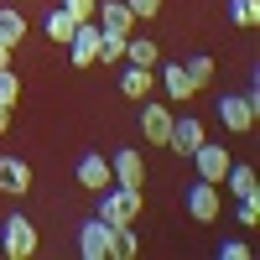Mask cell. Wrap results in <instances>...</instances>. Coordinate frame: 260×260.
I'll list each match as a JSON object with an SVG mask.
<instances>
[{
	"label": "cell",
	"instance_id": "cell-1",
	"mask_svg": "<svg viewBox=\"0 0 260 260\" xmlns=\"http://www.w3.org/2000/svg\"><path fill=\"white\" fill-rule=\"evenodd\" d=\"M141 203H146V187H120V182H110V187L99 192V219H104V224H136Z\"/></svg>",
	"mask_w": 260,
	"mask_h": 260
},
{
	"label": "cell",
	"instance_id": "cell-2",
	"mask_svg": "<svg viewBox=\"0 0 260 260\" xmlns=\"http://www.w3.org/2000/svg\"><path fill=\"white\" fill-rule=\"evenodd\" d=\"M0 250H6V260H31L37 255V224L26 219V213H11L6 229H0Z\"/></svg>",
	"mask_w": 260,
	"mask_h": 260
},
{
	"label": "cell",
	"instance_id": "cell-3",
	"mask_svg": "<svg viewBox=\"0 0 260 260\" xmlns=\"http://www.w3.org/2000/svg\"><path fill=\"white\" fill-rule=\"evenodd\" d=\"M255 110H260V94H224L219 99V120L229 125V130H250L255 125Z\"/></svg>",
	"mask_w": 260,
	"mask_h": 260
},
{
	"label": "cell",
	"instance_id": "cell-4",
	"mask_svg": "<svg viewBox=\"0 0 260 260\" xmlns=\"http://www.w3.org/2000/svg\"><path fill=\"white\" fill-rule=\"evenodd\" d=\"M99 26H94V21H78V26H73V37H68V57H73V68H94V62H99Z\"/></svg>",
	"mask_w": 260,
	"mask_h": 260
},
{
	"label": "cell",
	"instance_id": "cell-5",
	"mask_svg": "<svg viewBox=\"0 0 260 260\" xmlns=\"http://www.w3.org/2000/svg\"><path fill=\"white\" fill-rule=\"evenodd\" d=\"M110 172H115V182H120V187H146V156H141L136 146L115 151V156H110Z\"/></svg>",
	"mask_w": 260,
	"mask_h": 260
},
{
	"label": "cell",
	"instance_id": "cell-6",
	"mask_svg": "<svg viewBox=\"0 0 260 260\" xmlns=\"http://www.w3.org/2000/svg\"><path fill=\"white\" fill-rule=\"evenodd\" d=\"M187 213H192V219H198V224H213V219H219V182H192L187 187Z\"/></svg>",
	"mask_w": 260,
	"mask_h": 260
},
{
	"label": "cell",
	"instance_id": "cell-7",
	"mask_svg": "<svg viewBox=\"0 0 260 260\" xmlns=\"http://www.w3.org/2000/svg\"><path fill=\"white\" fill-rule=\"evenodd\" d=\"M78 255L83 260H110V224H104V219L78 224Z\"/></svg>",
	"mask_w": 260,
	"mask_h": 260
},
{
	"label": "cell",
	"instance_id": "cell-8",
	"mask_svg": "<svg viewBox=\"0 0 260 260\" xmlns=\"http://www.w3.org/2000/svg\"><path fill=\"white\" fill-rule=\"evenodd\" d=\"M94 26H99V31H110V37H130L136 16H130L125 0H110V6H94Z\"/></svg>",
	"mask_w": 260,
	"mask_h": 260
},
{
	"label": "cell",
	"instance_id": "cell-9",
	"mask_svg": "<svg viewBox=\"0 0 260 260\" xmlns=\"http://www.w3.org/2000/svg\"><path fill=\"white\" fill-rule=\"evenodd\" d=\"M146 110H141V130H146V141L151 146H167L172 141V110L167 104H151V99H141Z\"/></svg>",
	"mask_w": 260,
	"mask_h": 260
},
{
	"label": "cell",
	"instance_id": "cell-10",
	"mask_svg": "<svg viewBox=\"0 0 260 260\" xmlns=\"http://www.w3.org/2000/svg\"><path fill=\"white\" fill-rule=\"evenodd\" d=\"M0 192H11V198H26L31 192V167L21 156H0Z\"/></svg>",
	"mask_w": 260,
	"mask_h": 260
},
{
	"label": "cell",
	"instance_id": "cell-11",
	"mask_svg": "<svg viewBox=\"0 0 260 260\" xmlns=\"http://www.w3.org/2000/svg\"><path fill=\"white\" fill-rule=\"evenodd\" d=\"M192 167H198V177H203V182H224V172H229V151L203 141L198 151H192Z\"/></svg>",
	"mask_w": 260,
	"mask_h": 260
},
{
	"label": "cell",
	"instance_id": "cell-12",
	"mask_svg": "<svg viewBox=\"0 0 260 260\" xmlns=\"http://www.w3.org/2000/svg\"><path fill=\"white\" fill-rule=\"evenodd\" d=\"M203 141H208V136H203V120H198V115H182V120H172V141H167L172 151L192 156V151H198Z\"/></svg>",
	"mask_w": 260,
	"mask_h": 260
},
{
	"label": "cell",
	"instance_id": "cell-13",
	"mask_svg": "<svg viewBox=\"0 0 260 260\" xmlns=\"http://www.w3.org/2000/svg\"><path fill=\"white\" fill-rule=\"evenodd\" d=\"M110 182H115V172H110V161H104L99 151L78 156V187H89V192H104Z\"/></svg>",
	"mask_w": 260,
	"mask_h": 260
},
{
	"label": "cell",
	"instance_id": "cell-14",
	"mask_svg": "<svg viewBox=\"0 0 260 260\" xmlns=\"http://www.w3.org/2000/svg\"><path fill=\"white\" fill-rule=\"evenodd\" d=\"M161 89H167L172 104H187L192 94H198V89H192V78L182 73V62H167V68H161Z\"/></svg>",
	"mask_w": 260,
	"mask_h": 260
},
{
	"label": "cell",
	"instance_id": "cell-15",
	"mask_svg": "<svg viewBox=\"0 0 260 260\" xmlns=\"http://www.w3.org/2000/svg\"><path fill=\"white\" fill-rule=\"evenodd\" d=\"M151 83H156V78H151V68H136V62H130V68L120 73V94L141 104V99H151Z\"/></svg>",
	"mask_w": 260,
	"mask_h": 260
},
{
	"label": "cell",
	"instance_id": "cell-16",
	"mask_svg": "<svg viewBox=\"0 0 260 260\" xmlns=\"http://www.w3.org/2000/svg\"><path fill=\"white\" fill-rule=\"evenodd\" d=\"M0 42H6V47H21V42H26V21H21V6H6V11H0Z\"/></svg>",
	"mask_w": 260,
	"mask_h": 260
},
{
	"label": "cell",
	"instance_id": "cell-17",
	"mask_svg": "<svg viewBox=\"0 0 260 260\" xmlns=\"http://www.w3.org/2000/svg\"><path fill=\"white\" fill-rule=\"evenodd\" d=\"M224 182H229V192H234V198H250V192H260V187H255V172H250L245 161H229Z\"/></svg>",
	"mask_w": 260,
	"mask_h": 260
},
{
	"label": "cell",
	"instance_id": "cell-18",
	"mask_svg": "<svg viewBox=\"0 0 260 260\" xmlns=\"http://www.w3.org/2000/svg\"><path fill=\"white\" fill-rule=\"evenodd\" d=\"M130 255H136V229L110 224V260H130Z\"/></svg>",
	"mask_w": 260,
	"mask_h": 260
},
{
	"label": "cell",
	"instance_id": "cell-19",
	"mask_svg": "<svg viewBox=\"0 0 260 260\" xmlns=\"http://www.w3.org/2000/svg\"><path fill=\"white\" fill-rule=\"evenodd\" d=\"M73 26H78V21H73L68 11H62V6H57V11L47 16V37L57 42V47H68V37H73Z\"/></svg>",
	"mask_w": 260,
	"mask_h": 260
},
{
	"label": "cell",
	"instance_id": "cell-20",
	"mask_svg": "<svg viewBox=\"0 0 260 260\" xmlns=\"http://www.w3.org/2000/svg\"><path fill=\"white\" fill-rule=\"evenodd\" d=\"M182 73L192 78V89H203V83H213V57H203V52H198V57H187V62H182Z\"/></svg>",
	"mask_w": 260,
	"mask_h": 260
},
{
	"label": "cell",
	"instance_id": "cell-21",
	"mask_svg": "<svg viewBox=\"0 0 260 260\" xmlns=\"http://www.w3.org/2000/svg\"><path fill=\"white\" fill-rule=\"evenodd\" d=\"M125 57H130V62H136V68H151V62H156L161 52H156V42H151V37H146V42H125Z\"/></svg>",
	"mask_w": 260,
	"mask_h": 260
},
{
	"label": "cell",
	"instance_id": "cell-22",
	"mask_svg": "<svg viewBox=\"0 0 260 260\" xmlns=\"http://www.w3.org/2000/svg\"><path fill=\"white\" fill-rule=\"evenodd\" d=\"M229 16H234V26H255V21H260V0H229Z\"/></svg>",
	"mask_w": 260,
	"mask_h": 260
},
{
	"label": "cell",
	"instance_id": "cell-23",
	"mask_svg": "<svg viewBox=\"0 0 260 260\" xmlns=\"http://www.w3.org/2000/svg\"><path fill=\"white\" fill-rule=\"evenodd\" d=\"M0 104H6V110L21 104V78H16L11 68H0Z\"/></svg>",
	"mask_w": 260,
	"mask_h": 260
},
{
	"label": "cell",
	"instance_id": "cell-24",
	"mask_svg": "<svg viewBox=\"0 0 260 260\" xmlns=\"http://www.w3.org/2000/svg\"><path fill=\"white\" fill-rule=\"evenodd\" d=\"M125 42L130 37H110V31H104L99 37V62H125Z\"/></svg>",
	"mask_w": 260,
	"mask_h": 260
},
{
	"label": "cell",
	"instance_id": "cell-25",
	"mask_svg": "<svg viewBox=\"0 0 260 260\" xmlns=\"http://www.w3.org/2000/svg\"><path fill=\"white\" fill-rule=\"evenodd\" d=\"M94 6L99 0H62V11H68L73 21H94Z\"/></svg>",
	"mask_w": 260,
	"mask_h": 260
},
{
	"label": "cell",
	"instance_id": "cell-26",
	"mask_svg": "<svg viewBox=\"0 0 260 260\" xmlns=\"http://www.w3.org/2000/svg\"><path fill=\"white\" fill-rule=\"evenodd\" d=\"M219 260H250V245L245 240H224L219 245Z\"/></svg>",
	"mask_w": 260,
	"mask_h": 260
},
{
	"label": "cell",
	"instance_id": "cell-27",
	"mask_svg": "<svg viewBox=\"0 0 260 260\" xmlns=\"http://www.w3.org/2000/svg\"><path fill=\"white\" fill-rule=\"evenodd\" d=\"M125 6H130V16H136V21H151V16L161 11V0H125Z\"/></svg>",
	"mask_w": 260,
	"mask_h": 260
},
{
	"label": "cell",
	"instance_id": "cell-28",
	"mask_svg": "<svg viewBox=\"0 0 260 260\" xmlns=\"http://www.w3.org/2000/svg\"><path fill=\"white\" fill-rule=\"evenodd\" d=\"M255 219H260V192L240 198V224H255Z\"/></svg>",
	"mask_w": 260,
	"mask_h": 260
},
{
	"label": "cell",
	"instance_id": "cell-29",
	"mask_svg": "<svg viewBox=\"0 0 260 260\" xmlns=\"http://www.w3.org/2000/svg\"><path fill=\"white\" fill-rule=\"evenodd\" d=\"M11 52H16V47H6V42H0V68H11Z\"/></svg>",
	"mask_w": 260,
	"mask_h": 260
},
{
	"label": "cell",
	"instance_id": "cell-30",
	"mask_svg": "<svg viewBox=\"0 0 260 260\" xmlns=\"http://www.w3.org/2000/svg\"><path fill=\"white\" fill-rule=\"evenodd\" d=\"M11 125V110H6V104H0V130H6Z\"/></svg>",
	"mask_w": 260,
	"mask_h": 260
},
{
	"label": "cell",
	"instance_id": "cell-31",
	"mask_svg": "<svg viewBox=\"0 0 260 260\" xmlns=\"http://www.w3.org/2000/svg\"><path fill=\"white\" fill-rule=\"evenodd\" d=\"M16 6H21V0H16Z\"/></svg>",
	"mask_w": 260,
	"mask_h": 260
}]
</instances>
